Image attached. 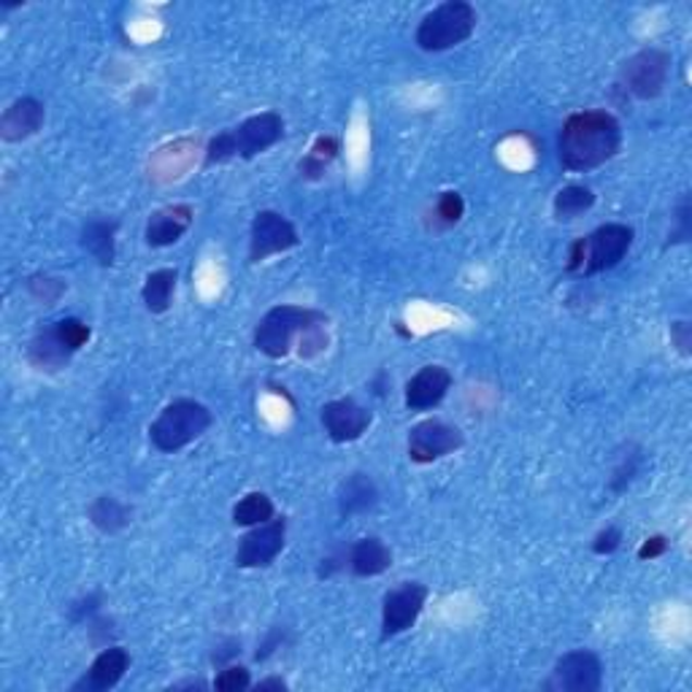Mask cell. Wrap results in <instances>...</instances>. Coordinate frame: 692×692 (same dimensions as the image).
<instances>
[{
  "label": "cell",
  "instance_id": "obj_1",
  "mask_svg": "<svg viewBox=\"0 0 692 692\" xmlns=\"http://www.w3.org/2000/svg\"><path fill=\"white\" fill-rule=\"evenodd\" d=\"M254 349L270 360H281L298 349L303 360H314L328 349V317L303 306H274L254 328Z\"/></svg>",
  "mask_w": 692,
  "mask_h": 692
},
{
  "label": "cell",
  "instance_id": "obj_2",
  "mask_svg": "<svg viewBox=\"0 0 692 692\" xmlns=\"http://www.w3.org/2000/svg\"><path fill=\"white\" fill-rule=\"evenodd\" d=\"M622 125L612 112L590 109L568 116L557 138V158L566 171H592L617 158Z\"/></svg>",
  "mask_w": 692,
  "mask_h": 692
},
{
  "label": "cell",
  "instance_id": "obj_3",
  "mask_svg": "<svg viewBox=\"0 0 692 692\" xmlns=\"http://www.w3.org/2000/svg\"><path fill=\"white\" fill-rule=\"evenodd\" d=\"M285 136V119L276 112H263L254 114L249 119H243L238 127L217 133V136L209 141L206 158L203 165L214 168V165L230 163V160H252L257 154H263L265 149H270L274 143L281 141Z\"/></svg>",
  "mask_w": 692,
  "mask_h": 692
},
{
  "label": "cell",
  "instance_id": "obj_4",
  "mask_svg": "<svg viewBox=\"0 0 692 692\" xmlns=\"http://www.w3.org/2000/svg\"><path fill=\"white\" fill-rule=\"evenodd\" d=\"M633 228L622 223H608L601 225L590 232V236L579 238L568 249V274L579 276H592L603 274V270L617 268L625 260V254L633 247Z\"/></svg>",
  "mask_w": 692,
  "mask_h": 692
},
{
  "label": "cell",
  "instance_id": "obj_5",
  "mask_svg": "<svg viewBox=\"0 0 692 692\" xmlns=\"http://www.w3.org/2000/svg\"><path fill=\"white\" fill-rule=\"evenodd\" d=\"M212 412L203 403L190 401V398H179V401L168 403L158 414V419L149 425V441H152L154 450L174 455V452L185 450L192 441L201 439L212 428Z\"/></svg>",
  "mask_w": 692,
  "mask_h": 692
},
{
  "label": "cell",
  "instance_id": "obj_6",
  "mask_svg": "<svg viewBox=\"0 0 692 692\" xmlns=\"http://www.w3.org/2000/svg\"><path fill=\"white\" fill-rule=\"evenodd\" d=\"M476 30V9L465 0H446L423 16L417 27V47L423 52H446L461 47Z\"/></svg>",
  "mask_w": 692,
  "mask_h": 692
},
{
  "label": "cell",
  "instance_id": "obj_7",
  "mask_svg": "<svg viewBox=\"0 0 692 692\" xmlns=\"http://www.w3.org/2000/svg\"><path fill=\"white\" fill-rule=\"evenodd\" d=\"M92 330L79 317H65L38 330L27 344V363L38 370H60L71 363L81 347H87Z\"/></svg>",
  "mask_w": 692,
  "mask_h": 692
},
{
  "label": "cell",
  "instance_id": "obj_8",
  "mask_svg": "<svg viewBox=\"0 0 692 692\" xmlns=\"http://www.w3.org/2000/svg\"><path fill=\"white\" fill-rule=\"evenodd\" d=\"M668 74H671V54L666 49H641L619 71V90L636 101H652L663 92Z\"/></svg>",
  "mask_w": 692,
  "mask_h": 692
},
{
  "label": "cell",
  "instance_id": "obj_9",
  "mask_svg": "<svg viewBox=\"0 0 692 692\" xmlns=\"http://www.w3.org/2000/svg\"><path fill=\"white\" fill-rule=\"evenodd\" d=\"M428 595L430 592L423 581H403L401 587L387 592L385 601H381V641L395 639V636L414 628L419 614L425 612Z\"/></svg>",
  "mask_w": 692,
  "mask_h": 692
},
{
  "label": "cell",
  "instance_id": "obj_10",
  "mask_svg": "<svg viewBox=\"0 0 692 692\" xmlns=\"http://www.w3.org/2000/svg\"><path fill=\"white\" fill-rule=\"evenodd\" d=\"M301 243L295 225L279 212H257L249 230V263H263L274 254H285Z\"/></svg>",
  "mask_w": 692,
  "mask_h": 692
},
{
  "label": "cell",
  "instance_id": "obj_11",
  "mask_svg": "<svg viewBox=\"0 0 692 692\" xmlns=\"http://www.w3.org/2000/svg\"><path fill=\"white\" fill-rule=\"evenodd\" d=\"M465 436L461 428L444 423V419H423L408 430V457L417 465L441 461L463 450Z\"/></svg>",
  "mask_w": 692,
  "mask_h": 692
},
{
  "label": "cell",
  "instance_id": "obj_12",
  "mask_svg": "<svg viewBox=\"0 0 692 692\" xmlns=\"http://www.w3.org/2000/svg\"><path fill=\"white\" fill-rule=\"evenodd\" d=\"M603 684V663L595 652L574 650L552 668L546 690L555 692H597Z\"/></svg>",
  "mask_w": 692,
  "mask_h": 692
},
{
  "label": "cell",
  "instance_id": "obj_13",
  "mask_svg": "<svg viewBox=\"0 0 692 692\" xmlns=\"http://www.w3.org/2000/svg\"><path fill=\"white\" fill-rule=\"evenodd\" d=\"M287 541V519L274 517L263 525H254L241 536L236 550L238 568H265L281 555Z\"/></svg>",
  "mask_w": 692,
  "mask_h": 692
},
{
  "label": "cell",
  "instance_id": "obj_14",
  "mask_svg": "<svg viewBox=\"0 0 692 692\" xmlns=\"http://www.w3.org/2000/svg\"><path fill=\"white\" fill-rule=\"evenodd\" d=\"M319 419H323V428L330 436V441H336V444H352V441L363 439V433L370 428V419L374 417L354 398H339V401L325 403Z\"/></svg>",
  "mask_w": 692,
  "mask_h": 692
},
{
  "label": "cell",
  "instance_id": "obj_15",
  "mask_svg": "<svg viewBox=\"0 0 692 692\" xmlns=\"http://www.w3.org/2000/svg\"><path fill=\"white\" fill-rule=\"evenodd\" d=\"M127 668H130V655H127V650H122V646H116V644H109V646H103L101 655L92 660V666L87 668L85 677H81L71 690L74 692L114 690L116 684L125 679Z\"/></svg>",
  "mask_w": 692,
  "mask_h": 692
},
{
  "label": "cell",
  "instance_id": "obj_16",
  "mask_svg": "<svg viewBox=\"0 0 692 692\" xmlns=\"http://www.w3.org/2000/svg\"><path fill=\"white\" fill-rule=\"evenodd\" d=\"M452 390V374L444 365H425L408 379L406 385V406L412 412H428L436 408Z\"/></svg>",
  "mask_w": 692,
  "mask_h": 692
},
{
  "label": "cell",
  "instance_id": "obj_17",
  "mask_svg": "<svg viewBox=\"0 0 692 692\" xmlns=\"http://www.w3.org/2000/svg\"><path fill=\"white\" fill-rule=\"evenodd\" d=\"M43 122H47V109H43V103L38 101V98L25 96L20 98V101L11 103L3 116H0V138H3L5 143L27 141V138H33L41 130Z\"/></svg>",
  "mask_w": 692,
  "mask_h": 692
},
{
  "label": "cell",
  "instance_id": "obj_18",
  "mask_svg": "<svg viewBox=\"0 0 692 692\" xmlns=\"http://www.w3.org/2000/svg\"><path fill=\"white\" fill-rule=\"evenodd\" d=\"M192 219H196V209L190 203H176V206L158 209V212L149 217L143 238L152 249L171 247V243L179 241L187 230H190Z\"/></svg>",
  "mask_w": 692,
  "mask_h": 692
},
{
  "label": "cell",
  "instance_id": "obj_19",
  "mask_svg": "<svg viewBox=\"0 0 692 692\" xmlns=\"http://www.w3.org/2000/svg\"><path fill=\"white\" fill-rule=\"evenodd\" d=\"M392 566V550L376 536L368 539H360L349 546V571L360 579L381 577L385 571H390Z\"/></svg>",
  "mask_w": 692,
  "mask_h": 692
},
{
  "label": "cell",
  "instance_id": "obj_20",
  "mask_svg": "<svg viewBox=\"0 0 692 692\" xmlns=\"http://www.w3.org/2000/svg\"><path fill=\"white\" fill-rule=\"evenodd\" d=\"M379 503V487L363 470H354L339 487V512L344 519L370 512Z\"/></svg>",
  "mask_w": 692,
  "mask_h": 692
},
{
  "label": "cell",
  "instance_id": "obj_21",
  "mask_svg": "<svg viewBox=\"0 0 692 692\" xmlns=\"http://www.w3.org/2000/svg\"><path fill=\"white\" fill-rule=\"evenodd\" d=\"M116 230H119V223L106 217L87 219L81 228V249L103 268L114 265L116 260Z\"/></svg>",
  "mask_w": 692,
  "mask_h": 692
},
{
  "label": "cell",
  "instance_id": "obj_22",
  "mask_svg": "<svg viewBox=\"0 0 692 692\" xmlns=\"http://www.w3.org/2000/svg\"><path fill=\"white\" fill-rule=\"evenodd\" d=\"M87 517H90V523L96 525L101 533L106 536H114L119 533V530H125L127 525L133 523V508L127 506V503H122L119 498L114 495H101L92 501L90 512H87Z\"/></svg>",
  "mask_w": 692,
  "mask_h": 692
},
{
  "label": "cell",
  "instance_id": "obj_23",
  "mask_svg": "<svg viewBox=\"0 0 692 692\" xmlns=\"http://www.w3.org/2000/svg\"><path fill=\"white\" fill-rule=\"evenodd\" d=\"M176 281H179V274L174 268H160L152 270L147 276L141 287V298L147 312L152 314H165L174 303V292H176Z\"/></svg>",
  "mask_w": 692,
  "mask_h": 692
},
{
  "label": "cell",
  "instance_id": "obj_24",
  "mask_svg": "<svg viewBox=\"0 0 692 692\" xmlns=\"http://www.w3.org/2000/svg\"><path fill=\"white\" fill-rule=\"evenodd\" d=\"M592 206H595V192H592L590 187L568 185L555 196L552 214H555L557 223H571V219H577L584 212H590Z\"/></svg>",
  "mask_w": 692,
  "mask_h": 692
},
{
  "label": "cell",
  "instance_id": "obj_25",
  "mask_svg": "<svg viewBox=\"0 0 692 692\" xmlns=\"http://www.w3.org/2000/svg\"><path fill=\"white\" fill-rule=\"evenodd\" d=\"M339 138L334 136H319L317 141L312 143V149H309L306 158L298 163V171H301L303 179L309 181H317L323 179L325 171H328V165L334 163L336 158H339Z\"/></svg>",
  "mask_w": 692,
  "mask_h": 692
},
{
  "label": "cell",
  "instance_id": "obj_26",
  "mask_svg": "<svg viewBox=\"0 0 692 692\" xmlns=\"http://www.w3.org/2000/svg\"><path fill=\"white\" fill-rule=\"evenodd\" d=\"M276 517V506L265 492H249L241 501L232 506V523L238 528H254V525H263L268 519Z\"/></svg>",
  "mask_w": 692,
  "mask_h": 692
},
{
  "label": "cell",
  "instance_id": "obj_27",
  "mask_svg": "<svg viewBox=\"0 0 692 692\" xmlns=\"http://www.w3.org/2000/svg\"><path fill=\"white\" fill-rule=\"evenodd\" d=\"M641 465H644V452H641L639 446H630V450L619 457V463L614 465L612 479H608V490H612L614 495H622V492L633 485L636 476L641 474Z\"/></svg>",
  "mask_w": 692,
  "mask_h": 692
},
{
  "label": "cell",
  "instance_id": "obj_28",
  "mask_svg": "<svg viewBox=\"0 0 692 692\" xmlns=\"http://www.w3.org/2000/svg\"><path fill=\"white\" fill-rule=\"evenodd\" d=\"M25 287H27V292L36 298V301L49 303V306H52V303H58L60 298H63V292L68 290V285H65L63 279H58V276H49V274L27 276Z\"/></svg>",
  "mask_w": 692,
  "mask_h": 692
},
{
  "label": "cell",
  "instance_id": "obj_29",
  "mask_svg": "<svg viewBox=\"0 0 692 692\" xmlns=\"http://www.w3.org/2000/svg\"><path fill=\"white\" fill-rule=\"evenodd\" d=\"M433 214H436V223H439L441 228H452V225L461 223L465 214V201L461 192H452V190L441 192L439 201H436Z\"/></svg>",
  "mask_w": 692,
  "mask_h": 692
},
{
  "label": "cell",
  "instance_id": "obj_30",
  "mask_svg": "<svg viewBox=\"0 0 692 692\" xmlns=\"http://www.w3.org/2000/svg\"><path fill=\"white\" fill-rule=\"evenodd\" d=\"M252 688V677L243 666H228L217 674L214 679V690L219 692H238V690H249Z\"/></svg>",
  "mask_w": 692,
  "mask_h": 692
},
{
  "label": "cell",
  "instance_id": "obj_31",
  "mask_svg": "<svg viewBox=\"0 0 692 692\" xmlns=\"http://www.w3.org/2000/svg\"><path fill=\"white\" fill-rule=\"evenodd\" d=\"M674 217H677V228L671 230V236H668V247H677V243H688L690 236H692V203H690V196H684L682 201H679L677 212H674Z\"/></svg>",
  "mask_w": 692,
  "mask_h": 692
},
{
  "label": "cell",
  "instance_id": "obj_32",
  "mask_svg": "<svg viewBox=\"0 0 692 692\" xmlns=\"http://www.w3.org/2000/svg\"><path fill=\"white\" fill-rule=\"evenodd\" d=\"M101 606H103V595L101 592H90V595L79 597V601H74L68 606V617L71 622H90L96 614H101Z\"/></svg>",
  "mask_w": 692,
  "mask_h": 692
},
{
  "label": "cell",
  "instance_id": "obj_33",
  "mask_svg": "<svg viewBox=\"0 0 692 692\" xmlns=\"http://www.w3.org/2000/svg\"><path fill=\"white\" fill-rule=\"evenodd\" d=\"M619 544H622V530H619L617 525H608V528H603L601 533L592 539V552H595V555H614V552L619 550Z\"/></svg>",
  "mask_w": 692,
  "mask_h": 692
},
{
  "label": "cell",
  "instance_id": "obj_34",
  "mask_svg": "<svg viewBox=\"0 0 692 692\" xmlns=\"http://www.w3.org/2000/svg\"><path fill=\"white\" fill-rule=\"evenodd\" d=\"M671 341L682 357H690L692 354V325L688 323V319L671 323Z\"/></svg>",
  "mask_w": 692,
  "mask_h": 692
},
{
  "label": "cell",
  "instance_id": "obj_35",
  "mask_svg": "<svg viewBox=\"0 0 692 692\" xmlns=\"http://www.w3.org/2000/svg\"><path fill=\"white\" fill-rule=\"evenodd\" d=\"M671 550V541L666 536H650L644 544L639 546V561H655V557H663Z\"/></svg>",
  "mask_w": 692,
  "mask_h": 692
},
{
  "label": "cell",
  "instance_id": "obj_36",
  "mask_svg": "<svg viewBox=\"0 0 692 692\" xmlns=\"http://www.w3.org/2000/svg\"><path fill=\"white\" fill-rule=\"evenodd\" d=\"M281 641H285V630H281V628L270 630L268 639H265L263 644H260V650H257V655H254V660H268V657L274 655L276 650H279Z\"/></svg>",
  "mask_w": 692,
  "mask_h": 692
},
{
  "label": "cell",
  "instance_id": "obj_37",
  "mask_svg": "<svg viewBox=\"0 0 692 692\" xmlns=\"http://www.w3.org/2000/svg\"><path fill=\"white\" fill-rule=\"evenodd\" d=\"M238 652H241V641H236V639L225 641V644H219V652H214V663H217V666H223L225 660L236 657Z\"/></svg>",
  "mask_w": 692,
  "mask_h": 692
},
{
  "label": "cell",
  "instance_id": "obj_38",
  "mask_svg": "<svg viewBox=\"0 0 692 692\" xmlns=\"http://www.w3.org/2000/svg\"><path fill=\"white\" fill-rule=\"evenodd\" d=\"M254 690H257V692H265V690H279V692H285V690H287V682H285V679H279V677H268V679H263V682L254 684Z\"/></svg>",
  "mask_w": 692,
  "mask_h": 692
}]
</instances>
